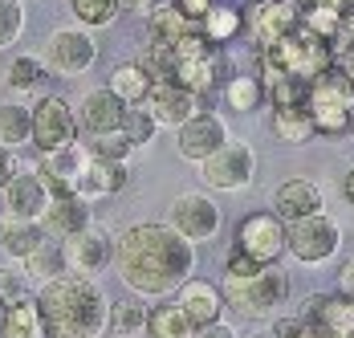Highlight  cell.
I'll return each instance as SVG.
<instances>
[{"instance_id": "6da1fadb", "label": "cell", "mask_w": 354, "mask_h": 338, "mask_svg": "<svg viewBox=\"0 0 354 338\" xmlns=\"http://www.w3.org/2000/svg\"><path fill=\"white\" fill-rule=\"evenodd\" d=\"M114 269L118 281L135 298H176L179 285L196 277V244L183 240L163 220H142L122 229L114 240Z\"/></svg>"}, {"instance_id": "7a4b0ae2", "label": "cell", "mask_w": 354, "mask_h": 338, "mask_svg": "<svg viewBox=\"0 0 354 338\" xmlns=\"http://www.w3.org/2000/svg\"><path fill=\"white\" fill-rule=\"evenodd\" d=\"M37 310L45 318L49 338H106L110 330V298L98 277L62 273L37 285Z\"/></svg>"}, {"instance_id": "3957f363", "label": "cell", "mask_w": 354, "mask_h": 338, "mask_svg": "<svg viewBox=\"0 0 354 338\" xmlns=\"http://www.w3.org/2000/svg\"><path fill=\"white\" fill-rule=\"evenodd\" d=\"M171 62H176V82L187 86L196 98L204 102V110H212V98L224 90V82L236 73L232 57L224 45H212L200 33V25L183 37L179 45H171Z\"/></svg>"}, {"instance_id": "277c9868", "label": "cell", "mask_w": 354, "mask_h": 338, "mask_svg": "<svg viewBox=\"0 0 354 338\" xmlns=\"http://www.w3.org/2000/svg\"><path fill=\"white\" fill-rule=\"evenodd\" d=\"M306 110L314 118V135L338 139L351 131L354 118V82L342 69H326L310 82V94H306Z\"/></svg>"}, {"instance_id": "5b68a950", "label": "cell", "mask_w": 354, "mask_h": 338, "mask_svg": "<svg viewBox=\"0 0 354 338\" xmlns=\"http://www.w3.org/2000/svg\"><path fill=\"white\" fill-rule=\"evenodd\" d=\"M220 294H224V305L241 318H269L289 298V277L277 265H269V269H257L252 277H224Z\"/></svg>"}, {"instance_id": "8992f818", "label": "cell", "mask_w": 354, "mask_h": 338, "mask_svg": "<svg viewBox=\"0 0 354 338\" xmlns=\"http://www.w3.org/2000/svg\"><path fill=\"white\" fill-rule=\"evenodd\" d=\"M232 249L245 253L248 261H257L261 269L281 265L285 249H289V224H285L273 208H269V212H248L245 220L236 224Z\"/></svg>"}, {"instance_id": "52a82bcc", "label": "cell", "mask_w": 354, "mask_h": 338, "mask_svg": "<svg viewBox=\"0 0 354 338\" xmlns=\"http://www.w3.org/2000/svg\"><path fill=\"white\" fill-rule=\"evenodd\" d=\"M338 249H342V229H338V220L326 216V212H314V216L289 224V249H285V253H289L297 265H306V269L330 265V261L338 257Z\"/></svg>"}, {"instance_id": "ba28073f", "label": "cell", "mask_w": 354, "mask_h": 338, "mask_svg": "<svg viewBox=\"0 0 354 338\" xmlns=\"http://www.w3.org/2000/svg\"><path fill=\"white\" fill-rule=\"evenodd\" d=\"M41 62H45L49 73H57V78H82L86 69L98 62V41H94L90 29H82V25L53 29L49 41H45Z\"/></svg>"}, {"instance_id": "9c48e42d", "label": "cell", "mask_w": 354, "mask_h": 338, "mask_svg": "<svg viewBox=\"0 0 354 338\" xmlns=\"http://www.w3.org/2000/svg\"><path fill=\"white\" fill-rule=\"evenodd\" d=\"M29 110H33V147L41 155L62 151V147H70V143L82 139V131H77V110L62 94H41Z\"/></svg>"}, {"instance_id": "30bf717a", "label": "cell", "mask_w": 354, "mask_h": 338, "mask_svg": "<svg viewBox=\"0 0 354 338\" xmlns=\"http://www.w3.org/2000/svg\"><path fill=\"white\" fill-rule=\"evenodd\" d=\"M245 17V33L257 49H269L301 25V4L297 0H248V8H241Z\"/></svg>"}, {"instance_id": "8fae6325", "label": "cell", "mask_w": 354, "mask_h": 338, "mask_svg": "<svg viewBox=\"0 0 354 338\" xmlns=\"http://www.w3.org/2000/svg\"><path fill=\"white\" fill-rule=\"evenodd\" d=\"M252 175H257V151L241 139H228L216 155L200 163V179L216 192H241L252 184Z\"/></svg>"}, {"instance_id": "7c38bea8", "label": "cell", "mask_w": 354, "mask_h": 338, "mask_svg": "<svg viewBox=\"0 0 354 338\" xmlns=\"http://www.w3.org/2000/svg\"><path fill=\"white\" fill-rule=\"evenodd\" d=\"M220 220H224V212H220V204H216L208 192H183V196H176L171 208H167V224H171L183 240H192V244L212 240L216 233H220Z\"/></svg>"}, {"instance_id": "4fadbf2b", "label": "cell", "mask_w": 354, "mask_h": 338, "mask_svg": "<svg viewBox=\"0 0 354 338\" xmlns=\"http://www.w3.org/2000/svg\"><path fill=\"white\" fill-rule=\"evenodd\" d=\"M228 123L216 110H200L196 118H187L183 127H176V151L192 163H204L208 155H216L228 143Z\"/></svg>"}, {"instance_id": "5bb4252c", "label": "cell", "mask_w": 354, "mask_h": 338, "mask_svg": "<svg viewBox=\"0 0 354 338\" xmlns=\"http://www.w3.org/2000/svg\"><path fill=\"white\" fill-rule=\"evenodd\" d=\"M73 110H77V131H82L86 139L122 131V118H127V102L118 98L110 86H94V90H86Z\"/></svg>"}, {"instance_id": "9a60e30c", "label": "cell", "mask_w": 354, "mask_h": 338, "mask_svg": "<svg viewBox=\"0 0 354 338\" xmlns=\"http://www.w3.org/2000/svg\"><path fill=\"white\" fill-rule=\"evenodd\" d=\"M86 163H90V155H86L82 139L70 143V147H62V151L41 155V159H37V175H41L49 200H53V196H77V179H82Z\"/></svg>"}, {"instance_id": "2e32d148", "label": "cell", "mask_w": 354, "mask_h": 338, "mask_svg": "<svg viewBox=\"0 0 354 338\" xmlns=\"http://www.w3.org/2000/svg\"><path fill=\"white\" fill-rule=\"evenodd\" d=\"M0 204H4V216H21V220H41L45 208H49V192L37 175V163H21L12 171V179L0 188Z\"/></svg>"}, {"instance_id": "e0dca14e", "label": "cell", "mask_w": 354, "mask_h": 338, "mask_svg": "<svg viewBox=\"0 0 354 338\" xmlns=\"http://www.w3.org/2000/svg\"><path fill=\"white\" fill-rule=\"evenodd\" d=\"M62 244H66V265H70V273L98 277V273H106L114 265V237H110L106 229H98V224H90L86 233L62 240Z\"/></svg>"}, {"instance_id": "ac0fdd59", "label": "cell", "mask_w": 354, "mask_h": 338, "mask_svg": "<svg viewBox=\"0 0 354 338\" xmlns=\"http://www.w3.org/2000/svg\"><path fill=\"white\" fill-rule=\"evenodd\" d=\"M142 106L151 110V118H155L159 127H171V131L204 110V102L196 98L187 86H179V82H155V86H151V98L142 102Z\"/></svg>"}, {"instance_id": "d6986e66", "label": "cell", "mask_w": 354, "mask_h": 338, "mask_svg": "<svg viewBox=\"0 0 354 338\" xmlns=\"http://www.w3.org/2000/svg\"><path fill=\"white\" fill-rule=\"evenodd\" d=\"M176 302L183 305V314L192 318V326L200 330V326H212V322H224V294H220V285L216 281H204V277H192V281H183L176 294Z\"/></svg>"}, {"instance_id": "ffe728a7", "label": "cell", "mask_w": 354, "mask_h": 338, "mask_svg": "<svg viewBox=\"0 0 354 338\" xmlns=\"http://www.w3.org/2000/svg\"><path fill=\"white\" fill-rule=\"evenodd\" d=\"M90 224H94V212H90V200H82V196H53L41 216L45 237L53 240H70L77 233H86Z\"/></svg>"}, {"instance_id": "44dd1931", "label": "cell", "mask_w": 354, "mask_h": 338, "mask_svg": "<svg viewBox=\"0 0 354 338\" xmlns=\"http://www.w3.org/2000/svg\"><path fill=\"white\" fill-rule=\"evenodd\" d=\"M273 212L285 224H293V220H306L314 212H326V196L314 179H285L281 188H273Z\"/></svg>"}, {"instance_id": "7402d4cb", "label": "cell", "mask_w": 354, "mask_h": 338, "mask_svg": "<svg viewBox=\"0 0 354 338\" xmlns=\"http://www.w3.org/2000/svg\"><path fill=\"white\" fill-rule=\"evenodd\" d=\"M127 179H131V171L127 163H106V159H90L86 171H82V179H77V196L82 200H102V196H118L122 188H127Z\"/></svg>"}, {"instance_id": "603a6c76", "label": "cell", "mask_w": 354, "mask_h": 338, "mask_svg": "<svg viewBox=\"0 0 354 338\" xmlns=\"http://www.w3.org/2000/svg\"><path fill=\"white\" fill-rule=\"evenodd\" d=\"M41 240H45L41 220H21V216H4L0 212V253L8 261H25Z\"/></svg>"}, {"instance_id": "cb8c5ba5", "label": "cell", "mask_w": 354, "mask_h": 338, "mask_svg": "<svg viewBox=\"0 0 354 338\" xmlns=\"http://www.w3.org/2000/svg\"><path fill=\"white\" fill-rule=\"evenodd\" d=\"M147 338H192L196 326L192 318L183 314V305L176 298H163L159 305H147V326H142Z\"/></svg>"}, {"instance_id": "d4e9b609", "label": "cell", "mask_w": 354, "mask_h": 338, "mask_svg": "<svg viewBox=\"0 0 354 338\" xmlns=\"http://www.w3.org/2000/svg\"><path fill=\"white\" fill-rule=\"evenodd\" d=\"M192 29H196V25L179 12L171 0H163V4L147 17V41H151V45H167V49H171V45H179Z\"/></svg>"}, {"instance_id": "484cf974", "label": "cell", "mask_w": 354, "mask_h": 338, "mask_svg": "<svg viewBox=\"0 0 354 338\" xmlns=\"http://www.w3.org/2000/svg\"><path fill=\"white\" fill-rule=\"evenodd\" d=\"M220 98H224L228 110H236V114H252V110H261V106L269 102V90H265V82H261L257 73H232V78L224 82Z\"/></svg>"}, {"instance_id": "4316f807", "label": "cell", "mask_w": 354, "mask_h": 338, "mask_svg": "<svg viewBox=\"0 0 354 338\" xmlns=\"http://www.w3.org/2000/svg\"><path fill=\"white\" fill-rule=\"evenodd\" d=\"M21 269H25V277L29 281H53V277H62V273H70V265H66V244L53 237H45L41 244H37L33 253L21 261Z\"/></svg>"}, {"instance_id": "83f0119b", "label": "cell", "mask_w": 354, "mask_h": 338, "mask_svg": "<svg viewBox=\"0 0 354 338\" xmlns=\"http://www.w3.org/2000/svg\"><path fill=\"white\" fill-rule=\"evenodd\" d=\"M0 338H49L45 335V318H41V310H37L33 294L4 310V318H0Z\"/></svg>"}, {"instance_id": "f1b7e54d", "label": "cell", "mask_w": 354, "mask_h": 338, "mask_svg": "<svg viewBox=\"0 0 354 338\" xmlns=\"http://www.w3.org/2000/svg\"><path fill=\"white\" fill-rule=\"evenodd\" d=\"M25 143H33V110L17 98H4L0 102V147L17 151Z\"/></svg>"}, {"instance_id": "f546056e", "label": "cell", "mask_w": 354, "mask_h": 338, "mask_svg": "<svg viewBox=\"0 0 354 338\" xmlns=\"http://www.w3.org/2000/svg\"><path fill=\"white\" fill-rule=\"evenodd\" d=\"M110 90L118 94V98L127 102V106H142V102L151 98V73L139 66V62H122V66H114L110 69V82H106Z\"/></svg>"}, {"instance_id": "4dcf8cb0", "label": "cell", "mask_w": 354, "mask_h": 338, "mask_svg": "<svg viewBox=\"0 0 354 338\" xmlns=\"http://www.w3.org/2000/svg\"><path fill=\"white\" fill-rule=\"evenodd\" d=\"M273 135L289 143V147H301L314 139V118L306 106H285V110H273Z\"/></svg>"}, {"instance_id": "1f68e13d", "label": "cell", "mask_w": 354, "mask_h": 338, "mask_svg": "<svg viewBox=\"0 0 354 338\" xmlns=\"http://www.w3.org/2000/svg\"><path fill=\"white\" fill-rule=\"evenodd\" d=\"M200 33L208 37L212 45H228V41H236V37L245 33V17L232 4H216L212 12L200 21Z\"/></svg>"}, {"instance_id": "d6a6232c", "label": "cell", "mask_w": 354, "mask_h": 338, "mask_svg": "<svg viewBox=\"0 0 354 338\" xmlns=\"http://www.w3.org/2000/svg\"><path fill=\"white\" fill-rule=\"evenodd\" d=\"M4 78H8V90H17V94H37L41 90V82L49 78V69L45 62L37 57V53H17L8 69H4Z\"/></svg>"}, {"instance_id": "836d02e7", "label": "cell", "mask_w": 354, "mask_h": 338, "mask_svg": "<svg viewBox=\"0 0 354 338\" xmlns=\"http://www.w3.org/2000/svg\"><path fill=\"white\" fill-rule=\"evenodd\" d=\"M142 326H147V305H142V298L110 302V330H114L118 338L142 335Z\"/></svg>"}, {"instance_id": "e575fe53", "label": "cell", "mask_w": 354, "mask_h": 338, "mask_svg": "<svg viewBox=\"0 0 354 338\" xmlns=\"http://www.w3.org/2000/svg\"><path fill=\"white\" fill-rule=\"evenodd\" d=\"M70 12L82 29H106L122 12V4L118 0H70Z\"/></svg>"}, {"instance_id": "d590c367", "label": "cell", "mask_w": 354, "mask_h": 338, "mask_svg": "<svg viewBox=\"0 0 354 338\" xmlns=\"http://www.w3.org/2000/svg\"><path fill=\"white\" fill-rule=\"evenodd\" d=\"M86 147V155L90 159H106V163H127L131 159V143H127V135L122 131H110V135H94V139H86L82 143Z\"/></svg>"}, {"instance_id": "8d00e7d4", "label": "cell", "mask_w": 354, "mask_h": 338, "mask_svg": "<svg viewBox=\"0 0 354 338\" xmlns=\"http://www.w3.org/2000/svg\"><path fill=\"white\" fill-rule=\"evenodd\" d=\"M265 90H269V106H273V110H285V106H306L310 82H306V78L285 73V78H277V82H273V86H265Z\"/></svg>"}, {"instance_id": "74e56055", "label": "cell", "mask_w": 354, "mask_h": 338, "mask_svg": "<svg viewBox=\"0 0 354 338\" xmlns=\"http://www.w3.org/2000/svg\"><path fill=\"white\" fill-rule=\"evenodd\" d=\"M155 131H159V123L151 118V110L147 106H127V118H122V135H127V143L139 151V147H147L151 139H155Z\"/></svg>"}, {"instance_id": "f35d334b", "label": "cell", "mask_w": 354, "mask_h": 338, "mask_svg": "<svg viewBox=\"0 0 354 338\" xmlns=\"http://www.w3.org/2000/svg\"><path fill=\"white\" fill-rule=\"evenodd\" d=\"M25 33V4L21 0H0V49L17 45Z\"/></svg>"}, {"instance_id": "ab89813d", "label": "cell", "mask_w": 354, "mask_h": 338, "mask_svg": "<svg viewBox=\"0 0 354 338\" xmlns=\"http://www.w3.org/2000/svg\"><path fill=\"white\" fill-rule=\"evenodd\" d=\"M21 298H29V277H25V269L0 265V302L12 305V302H21Z\"/></svg>"}, {"instance_id": "60d3db41", "label": "cell", "mask_w": 354, "mask_h": 338, "mask_svg": "<svg viewBox=\"0 0 354 338\" xmlns=\"http://www.w3.org/2000/svg\"><path fill=\"white\" fill-rule=\"evenodd\" d=\"M171 4H176V8L183 12V17H187V21H192V25H200V21L212 12L220 0H171Z\"/></svg>"}, {"instance_id": "b9f144b4", "label": "cell", "mask_w": 354, "mask_h": 338, "mask_svg": "<svg viewBox=\"0 0 354 338\" xmlns=\"http://www.w3.org/2000/svg\"><path fill=\"white\" fill-rule=\"evenodd\" d=\"M192 338H241V335H236V326H228V322H212V326H200Z\"/></svg>"}, {"instance_id": "7bdbcfd3", "label": "cell", "mask_w": 354, "mask_h": 338, "mask_svg": "<svg viewBox=\"0 0 354 338\" xmlns=\"http://www.w3.org/2000/svg\"><path fill=\"white\" fill-rule=\"evenodd\" d=\"M338 294L354 298V257H346V261H342V269H338Z\"/></svg>"}, {"instance_id": "ee69618b", "label": "cell", "mask_w": 354, "mask_h": 338, "mask_svg": "<svg viewBox=\"0 0 354 338\" xmlns=\"http://www.w3.org/2000/svg\"><path fill=\"white\" fill-rule=\"evenodd\" d=\"M17 168H21V163H17V151L0 147V188H4L8 179H12V171H17Z\"/></svg>"}, {"instance_id": "f6af8a7d", "label": "cell", "mask_w": 354, "mask_h": 338, "mask_svg": "<svg viewBox=\"0 0 354 338\" xmlns=\"http://www.w3.org/2000/svg\"><path fill=\"white\" fill-rule=\"evenodd\" d=\"M118 4H122L127 12H139V17H151V12H155V8H159L163 0H118Z\"/></svg>"}, {"instance_id": "bcb514c9", "label": "cell", "mask_w": 354, "mask_h": 338, "mask_svg": "<svg viewBox=\"0 0 354 338\" xmlns=\"http://www.w3.org/2000/svg\"><path fill=\"white\" fill-rule=\"evenodd\" d=\"M342 200L354 208V168H346V175H342Z\"/></svg>"}, {"instance_id": "7dc6e473", "label": "cell", "mask_w": 354, "mask_h": 338, "mask_svg": "<svg viewBox=\"0 0 354 338\" xmlns=\"http://www.w3.org/2000/svg\"><path fill=\"white\" fill-rule=\"evenodd\" d=\"M338 69H342V73H346V78L354 82V49H346V53H338Z\"/></svg>"}, {"instance_id": "c3c4849f", "label": "cell", "mask_w": 354, "mask_h": 338, "mask_svg": "<svg viewBox=\"0 0 354 338\" xmlns=\"http://www.w3.org/2000/svg\"><path fill=\"white\" fill-rule=\"evenodd\" d=\"M4 310H8V305H4V302H0V318H4Z\"/></svg>"}, {"instance_id": "681fc988", "label": "cell", "mask_w": 354, "mask_h": 338, "mask_svg": "<svg viewBox=\"0 0 354 338\" xmlns=\"http://www.w3.org/2000/svg\"><path fill=\"white\" fill-rule=\"evenodd\" d=\"M252 338H273V335H252Z\"/></svg>"}, {"instance_id": "f907efd6", "label": "cell", "mask_w": 354, "mask_h": 338, "mask_svg": "<svg viewBox=\"0 0 354 338\" xmlns=\"http://www.w3.org/2000/svg\"><path fill=\"white\" fill-rule=\"evenodd\" d=\"M351 131H354V118H351Z\"/></svg>"}, {"instance_id": "816d5d0a", "label": "cell", "mask_w": 354, "mask_h": 338, "mask_svg": "<svg viewBox=\"0 0 354 338\" xmlns=\"http://www.w3.org/2000/svg\"><path fill=\"white\" fill-rule=\"evenodd\" d=\"M351 4H354V0H351Z\"/></svg>"}]
</instances>
